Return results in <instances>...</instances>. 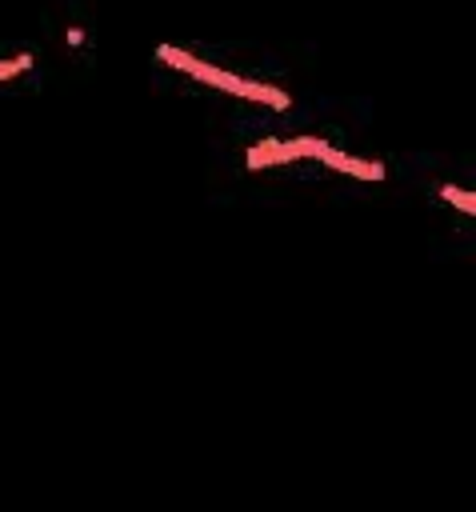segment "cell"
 Wrapping results in <instances>:
<instances>
[{
    "label": "cell",
    "instance_id": "1",
    "mask_svg": "<svg viewBox=\"0 0 476 512\" xmlns=\"http://www.w3.org/2000/svg\"><path fill=\"white\" fill-rule=\"evenodd\" d=\"M328 168H336V172H348V176H360V180H384V168L376 164V160H360V156H348V152H336L332 144L324 148V156H320Z\"/></svg>",
    "mask_w": 476,
    "mask_h": 512
},
{
    "label": "cell",
    "instance_id": "2",
    "mask_svg": "<svg viewBox=\"0 0 476 512\" xmlns=\"http://www.w3.org/2000/svg\"><path fill=\"white\" fill-rule=\"evenodd\" d=\"M292 160H296V156L288 152V144H284V140H260V144H252V148H248V160H244V164H248L252 172H260V168L292 164Z\"/></svg>",
    "mask_w": 476,
    "mask_h": 512
},
{
    "label": "cell",
    "instance_id": "3",
    "mask_svg": "<svg viewBox=\"0 0 476 512\" xmlns=\"http://www.w3.org/2000/svg\"><path fill=\"white\" fill-rule=\"evenodd\" d=\"M236 96H240V100H252V104H268V108H276V112H284V108L292 104L288 92H280V88H272V84H260V80H240Z\"/></svg>",
    "mask_w": 476,
    "mask_h": 512
},
{
    "label": "cell",
    "instance_id": "4",
    "mask_svg": "<svg viewBox=\"0 0 476 512\" xmlns=\"http://www.w3.org/2000/svg\"><path fill=\"white\" fill-rule=\"evenodd\" d=\"M440 196H444L448 204H456L460 212H468V216L476 212V196H472V192H464V188H452V184H444V188H440Z\"/></svg>",
    "mask_w": 476,
    "mask_h": 512
}]
</instances>
